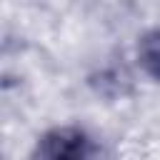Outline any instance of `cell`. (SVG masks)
I'll use <instances>...</instances> for the list:
<instances>
[{"instance_id": "obj_1", "label": "cell", "mask_w": 160, "mask_h": 160, "mask_svg": "<svg viewBox=\"0 0 160 160\" xmlns=\"http://www.w3.org/2000/svg\"><path fill=\"white\" fill-rule=\"evenodd\" d=\"M38 160H92L95 142L78 125H60L38 140Z\"/></svg>"}, {"instance_id": "obj_2", "label": "cell", "mask_w": 160, "mask_h": 160, "mask_svg": "<svg viewBox=\"0 0 160 160\" xmlns=\"http://www.w3.org/2000/svg\"><path fill=\"white\" fill-rule=\"evenodd\" d=\"M138 62L148 78L160 82V28H152L138 40Z\"/></svg>"}]
</instances>
